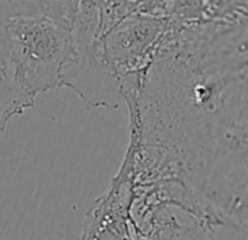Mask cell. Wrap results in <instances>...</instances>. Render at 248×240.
Listing matches in <instances>:
<instances>
[{"label": "cell", "instance_id": "cell-1", "mask_svg": "<svg viewBox=\"0 0 248 240\" xmlns=\"http://www.w3.org/2000/svg\"><path fill=\"white\" fill-rule=\"evenodd\" d=\"M129 113L139 177L172 185L213 239L248 240V2L180 27Z\"/></svg>", "mask_w": 248, "mask_h": 240}, {"label": "cell", "instance_id": "cell-2", "mask_svg": "<svg viewBox=\"0 0 248 240\" xmlns=\"http://www.w3.org/2000/svg\"><path fill=\"white\" fill-rule=\"evenodd\" d=\"M73 11L75 2H18V12L5 28L16 81L34 100L73 84Z\"/></svg>", "mask_w": 248, "mask_h": 240}, {"label": "cell", "instance_id": "cell-3", "mask_svg": "<svg viewBox=\"0 0 248 240\" xmlns=\"http://www.w3.org/2000/svg\"><path fill=\"white\" fill-rule=\"evenodd\" d=\"M5 28H0V137L3 135L9 120L35 104V100L16 81Z\"/></svg>", "mask_w": 248, "mask_h": 240}, {"label": "cell", "instance_id": "cell-4", "mask_svg": "<svg viewBox=\"0 0 248 240\" xmlns=\"http://www.w3.org/2000/svg\"><path fill=\"white\" fill-rule=\"evenodd\" d=\"M18 12V2H0V28H5Z\"/></svg>", "mask_w": 248, "mask_h": 240}, {"label": "cell", "instance_id": "cell-5", "mask_svg": "<svg viewBox=\"0 0 248 240\" xmlns=\"http://www.w3.org/2000/svg\"><path fill=\"white\" fill-rule=\"evenodd\" d=\"M212 240H219V239H212Z\"/></svg>", "mask_w": 248, "mask_h": 240}]
</instances>
